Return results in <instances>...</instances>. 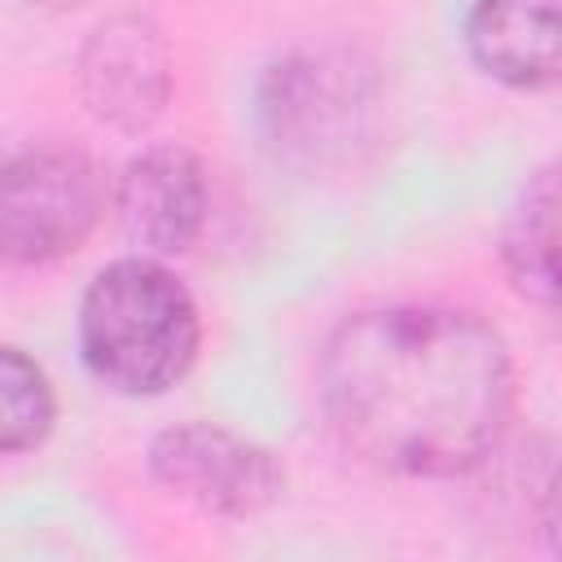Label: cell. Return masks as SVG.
I'll list each match as a JSON object with an SVG mask.
<instances>
[{
    "mask_svg": "<svg viewBox=\"0 0 562 562\" xmlns=\"http://www.w3.org/2000/svg\"><path fill=\"white\" fill-rule=\"evenodd\" d=\"M321 408L338 443L404 479H461L505 439L514 364L474 312L395 303L347 316L321 351Z\"/></svg>",
    "mask_w": 562,
    "mask_h": 562,
    "instance_id": "6da1fadb",
    "label": "cell"
},
{
    "mask_svg": "<svg viewBox=\"0 0 562 562\" xmlns=\"http://www.w3.org/2000/svg\"><path fill=\"white\" fill-rule=\"evenodd\" d=\"M75 334L83 369L105 391L149 400L171 391L193 369L202 347V316L167 263L127 255L88 281Z\"/></svg>",
    "mask_w": 562,
    "mask_h": 562,
    "instance_id": "7a4b0ae2",
    "label": "cell"
},
{
    "mask_svg": "<svg viewBox=\"0 0 562 562\" xmlns=\"http://www.w3.org/2000/svg\"><path fill=\"white\" fill-rule=\"evenodd\" d=\"M110 206L105 171L70 145H31L0 167V259L44 268L75 255Z\"/></svg>",
    "mask_w": 562,
    "mask_h": 562,
    "instance_id": "3957f363",
    "label": "cell"
},
{
    "mask_svg": "<svg viewBox=\"0 0 562 562\" xmlns=\"http://www.w3.org/2000/svg\"><path fill=\"white\" fill-rule=\"evenodd\" d=\"M263 145L285 162H325L360 136L369 119V75L329 53H294L259 83Z\"/></svg>",
    "mask_w": 562,
    "mask_h": 562,
    "instance_id": "277c9868",
    "label": "cell"
},
{
    "mask_svg": "<svg viewBox=\"0 0 562 562\" xmlns=\"http://www.w3.org/2000/svg\"><path fill=\"white\" fill-rule=\"evenodd\" d=\"M145 465L162 492L215 518H255L285 492V465L263 443L215 422L158 430Z\"/></svg>",
    "mask_w": 562,
    "mask_h": 562,
    "instance_id": "5b68a950",
    "label": "cell"
},
{
    "mask_svg": "<svg viewBox=\"0 0 562 562\" xmlns=\"http://www.w3.org/2000/svg\"><path fill=\"white\" fill-rule=\"evenodd\" d=\"M88 114L114 132H145L171 101V48L149 13L101 18L75 61Z\"/></svg>",
    "mask_w": 562,
    "mask_h": 562,
    "instance_id": "8992f818",
    "label": "cell"
},
{
    "mask_svg": "<svg viewBox=\"0 0 562 562\" xmlns=\"http://www.w3.org/2000/svg\"><path fill=\"white\" fill-rule=\"evenodd\" d=\"M110 202L136 246L154 255H184L206 228V167L189 145H149L123 167Z\"/></svg>",
    "mask_w": 562,
    "mask_h": 562,
    "instance_id": "52a82bcc",
    "label": "cell"
},
{
    "mask_svg": "<svg viewBox=\"0 0 562 562\" xmlns=\"http://www.w3.org/2000/svg\"><path fill=\"white\" fill-rule=\"evenodd\" d=\"M474 66L518 92L558 83V0H474L465 13Z\"/></svg>",
    "mask_w": 562,
    "mask_h": 562,
    "instance_id": "ba28073f",
    "label": "cell"
},
{
    "mask_svg": "<svg viewBox=\"0 0 562 562\" xmlns=\"http://www.w3.org/2000/svg\"><path fill=\"white\" fill-rule=\"evenodd\" d=\"M558 176L553 162L527 176L518 189L505 228H501V259L514 290L540 307H553L558 294Z\"/></svg>",
    "mask_w": 562,
    "mask_h": 562,
    "instance_id": "9c48e42d",
    "label": "cell"
},
{
    "mask_svg": "<svg viewBox=\"0 0 562 562\" xmlns=\"http://www.w3.org/2000/svg\"><path fill=\"white\" fill-rule=\"evenodd\" d=\"M57 422V395L48 373L18 347L0 342V457L31 452Z\"/></svg>",
    "mask_w": 562,
    "mask_h": 562,
    "instance_id": "30bf717a",
    "label": "cell"
},
{
    "mask_svg": "<svg viewBox=\"0 0 562 562\" xmlns=\"http://www.w3.org/2000/svg\"><path fill=\"white\" fill-rule=\"evenodd\" d=\"M22 4H31V9H48V13H61V9H75V4H83V0H22Z\"/></svg>",
    "mask_w": 562,
    "mask_h": 562,
    "instance_id": "8fae6325",
    "label": "cell"
}]
</instances>
